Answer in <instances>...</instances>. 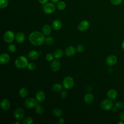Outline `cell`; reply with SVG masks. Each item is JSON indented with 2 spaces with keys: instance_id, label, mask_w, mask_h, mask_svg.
Returning <instances> with one entry per match:
<instances>
[{
  "instance_id": "17",
  "label": "cell",
  "mask_w": 124,
  "mask_h": 124,
  "mask_svg": "<svg viewBox=\"0 0 124 124\" xmlns=\"http://www.w3.org/2000/svg\"><path fill=\"white\" fill-rule=\"evenodd\" d=\"M43 33L46 36L49 35L51 33V29L50 26L48 24H45L42 27Z\"/></svg>"
},
{
  "instance_id": "22",
  "label": "cell",
  "mask_w": 124,
  "mask_h": 124,
  "mask_svg": "<svg viewBox=\"0 0 124 124\" xmlns=\"http://www.w3.org/2000/svg\"><path fill=\"white\" fill-rule=\"evenodd\" d=\"M63 51L61 49H58L54 52L53 55L56 59H60L63 55Z\"/></svg>"
},
{
  "instance_id": "4",
  "label": "cell",
  "mask_w": 124,
  "mask_h": 124,
  "mask_svg": "<svg viewBox=\"0 0 124 124\" xmlns=\"http://www.w3.org/2000/svg\"><path fill=\"white\" fill-rule=\"evenodd\" d=\"M74 85V80L71 77H66L63 80V86L66 89H71Z\"/></svg>"
},
{
  "instance_id": "25",
  "label": "cell",
  "mask_w": 124,
  "mask_h": 124,
  "mask_svg": "<svg viewBox=\"0 0 124 124\" xmlns=\"http://www.w3.org/2000/svg\"><path fill=\"white\" fill-rule=\"evenodd\" d=\"M52 90L55 92H60L62 90V86L59 83H55L52 86Z\"/></svg>"
},
{
  "instance_id": "16",
  "label": "cell",
  "mask_w": 124,
  "mask_h": 124,
  "mask_svg": "<svg viewBox=\"0 0 124 124\" xmlns=\"http://www.w3.org/2000/svg\"><path fill=\"white\" fill-rule=\"evenodd\" d=\"M117 96V91L113 89H110L107 93V96L110 99H115Z\"/></svg>"
},
{
  "instance_id": "3",
  "label": "cell",
  "mask_w": 124,
  "mask_h": 124,
  "mask_svg": "<svg viewBox=\"0 0 124 124\" xmlns=\"http://www.w3.org/2000/svg\"><path fill=\"white\" fill-rule=\"evenodd\" d=\"M56 10V6L51 2H47L43 6L44 12L46 14H51L54 13Z\"/></svg>"
},
{
  "instance_id": "18",
  "label": "cell",
  "mask_w": 124,
  "mask_h": 124,
  "mask_svg": "<svg viewBox=\"0 0 124 124\" xmlns=\"http://www.w3.org/2000/svg\"><path fill=\"white\" fill-rule=\"evenodd\" d=\"M16 40L18 43H22L25 40V35L22 32H18L16 35Z\"/></svg>"
},
{
  "instance_id": "13",
  "label": "cell",
  "mask_w": 124,
  "mask_h": 124,
  "mask_svg": "<svg viewBox=\"0 0 124 124\" xmlns=\"http://www.w3.org/2000/svg\"><path fill=\"white\" fill-rule=\"evenodd\" d=\"M60 67L61 63L59 61L54 60L51 63V68L53 71H58L60 69Z\"/></svg>"
},
{
  "instance_id": "8",
  "label": "cell",
  "mask_w": 124,
  "mask_h": 124,
  "mask_svg": "<svg viewBox=\"0 0 124 124\" xmlns=\"http://www.w3.org/2000/svg\"><path fill=\"white\" fill-rule=\"evenodd\" d=\"M24 105L26 108H31L36 106L37 102L33 98H28L26 99Z\"/></svg>"
},
{
  "instance_id": "38",
  "label": "cell",
  "mask_w": 124,
  "mask_h": 124,
  "mask_svg": "<svg viewBox=\"0 0 124 124\" xmlns=\"http://www.w3.org/2000/svg\"><path fill=\"white\" fill-rule=\"evenodd\" d=\"M120 118L121 121L124 122V111H123L121 112L120 114Z\"/></svg>"
},
{
  "instance_id": "34",
  "label": "cell",
  "mask_w": 124,
  "mask_h": 124,
  "mask_svg": "<svg viewBox=\"0 0 124 124\" xmlns=\"http://www.w3.org/2000/svg\"><path fill=\"white\" fill-rule=\"evenodd\" d=\"M53 54L51 53H48L47 54H46V59L47 61L50 62L53 59Z\"/></svg>"
},
{
  "instance_id": "40",
  "label": "cell",
  "mask_w": 124,
  "mask_h": 124,
  "mask_svg": "<svg viewBox=\"0 0 124 124\" xmlns=\"http://www.w3.org/2000/svg\"><path fill=\"white\" fill-rule=\"evenodd\" d=\"M38 1L40 3L42 4H45L47 3L48 0H38Z\"/></svg>"
},
{
  "instance_id": "31",
  "label": "cell",
  "mask_w": 124,
  "mask_h": 124,
  "mask_svg": "<svg viewBox=\"0 0 124 124\" xmlns=\"http://www.w3.org/2000/svg\"><path fill=\"white\" fill-rule=\"evenodd\" d=\"M8 50L11 52H14L16 50V47L13 44H10L8 46Z\"/></svg>"
},
{
  "instance_id": "20",
  "label": "cell",
  "mask_w": 124,
  "mask_h": 124,
  "mask_svg": "<svg viewBox=\"0 0 124 124\" xmlns=\"http://www.w3.org/2000/svg\"><path fill=\"white\" fill-rule=\"evenodd\" d=\"M62 25L61 21L59 19L54 20L52 23L53 29L55 30H59L61 29Z\"/></svg>"
},
{
  "instance_id": "32",
  "label": "cell",
  "mask_w": 124,
  "mask_h": 124,
  "mask_svg": "<svg viewBox=\"0 0 124 124\" xmlns=\"http://www.w3.org/2000/svg\"><path fill=\"white\" fill-rule=\"evenodd\" d=\"M115 106L118 109H122L124 107V104L122 102H118L116 103Z\"/></svg>"
},
{
  "instance_id": "19",
  "label": "cell",
  "mask_w": 124,
  "mask_h": 124,
  "mask_svg": "<svg viewBox=\"0 0 124 124\" xmlns=\"http://www.w3.org/2000/svg\"><path fill=\"white\" fill-rule=\"evenodd\" d=\"M39 56V53L36 50H31L28 54V57L31 60L37 59Z\"/></svg>"
},
{
  "instance_id": "44",
  "label": "cell",
  "mask_w": 124,
  "mask_h": 124,
  "mask_svg": "<svg viewBox=\"0 0 124 124\" xmlns=\"http://www.w3.org/2000/svg\"><path fill=\"white\" fill-rule=\"evenodd\" d=\"M118 124H124V122L121 121V122H118Z\"/></svg>"
},
{
  "instance_id": "5",
  "label": "cell",
  "mask_w": 124,
  "mask_h": 124,
  "mask_svg": "<svg viewBox=\"0 0 124 124\" xmlns=\"http://www.w3.org/2000/svg\"><path fill=\"white\" fill-rule=\"evenodd\" d=\"M101 106L103 109L105 110H109L112 109L113 107V103L111 99H106L102 101Z\"/></svg>"
},
{
  "instance_id": "24",
  "label": "cell",
  "mask_w": 124,
  "mask_h": 124,
  "mask_svg": "<svg viewBox=\"0 0 124 124\" xmlns=\"http://www.w3.org/2000/svg\"><path fill=\"white\" fill-rule=\"evenodd\" d=\"M52 113H53V114L57 117H59L61 116V115L62 114V110L61 109L58 108L54 109L53 110Z\"/></svg>"
},
{
  "instance_id": "36",
  "label": "cell",
  "mask_w": 124,
  "mask_h": 124,
  "mask_svg": "<svg viewBox=\"0 0 124 124\" xmlns=\"http://www.w3.org/2000/svg\"><path fill=\"white\" fill-rule=\"evenodd\" d=\"M28 68L30 70H33L35 68V64L33 62H30L28 64Z\"/></svg>"
},
{
  "instance_id": "42",
  "label": "cell",
  "mask_w": 124,
  "mask_h": 124,
  "mask_svg": "<svg viewBox=\"0 0 124 124\" xmlns=\"http://www.w3.org/2000/svg\"><path fill=\"white\" fill-rule=\"evenodd\" d=\"M51 0L52 2H53V3H58L60 1V0Z\"/></svg>"
},
{
  "instance_id": "14",
  "label": "cell",
  "mask_w": 124,
  "mask_h": 124,
  "mask_svg": "<svg viewBox=\"0 0 124 124\" xmlns=\"http://www.w3.org/2000/svg\"><path fill=\"white\" fill-rule=\"evenodd\" d=\"M36 99L38 102H41L44 101L46 97L45 93L42 91H39L36 93Z\"/></svg>"
},
{
  "instance_id": "21",
  "label": "cell",
  "mask_w": 124,
  "mask_h": 124,
  "mask_svg": "<svg viewBox=\"0 0 124 124\" xmlns=\"http://www.w3.org/2000/svg\"><path fill=\"white\" fill-rule=\"evenodd\" d=\"M94 99V96L93 94L91 93H87L84 98V101L86 103H92Z\"/></svg>"
},
{
  "instance_id": "37",
  "label": "cell",
  "mask_w": 124,
  "mask_h": 124,
  "mask_svg": "<svg viewBox=\"0 0 124 124\" xmlns=\"http://www.w3.org/2000/svg\"><path fill=\"white\" fill-rule=\"evenodd\" d=\"M61 95L62 98H66L68 95L67 92H66L65 91H63L62 93H61Z\"/></svg>"
},
{
  "instance_id": "2",
  "label": "cell",
  "mask_w": 124,
  "mask_h": 124,
  "mask_svg": "<svg viewBox=\"0 0 124 124\" xmlns=\"http://www.w3.org/2000/svg\"><path fill=\"white\" fill-rule=\"evenodd\" d=\"M15 65L18 68H24L28 66V60L27 58L24 56L18 57L15 60Z\"/></svg>"
},
{
  "instance_id": "46",
  "label": "cell",
  "mask_w": 124,
  "mask_h": 124,
  "mask_svg": "<svg viewBox=\"0 0 124 124\" xmlns=\"http://www.w3.org/2000/svg\"><path fill=\"white\" fill-rule=\"evenodd\" d=\"M123 1H124V0H123Z\"/></svg>"
},
{
  "instance_id": "15",
  "label": "cell",
  "mask_w": 124,
  "mask_h": 124,
  "mask_svg": "<svg viewBox=\"0 0 124 124\" xmlns=\"http://www.w3.org/2000/svg\"><path fill=\"white\" fill-rule=\"evenodd\" d=\"M10 60V57L7 53H2L0 56V62L1 64H4L7 63Z\"/></svg>"
},
{
  "instance_id": "43",
  "label": "cell",
  "mask_w": 124,
  "mask_h": 124,
  "mask_svg": "<svg viewBox=\"0 0 124 124\" xmlns=\"http://www.w3.org/2000/svg\"><path fill=\"white\" fill-rule=\"evenodd\" d=\"M122 48L123 49V50H124V41L122 42Z\"/></svg>"
},
{
  "instance_id": "11",
  "label": "cell",
  "mask_w": 124,
  "mask_h": 124,
  "mask_svg": "<svg viewBox=\"0 0 124 124\" xmlns=\"http://www.w3.org/2000/svg\"><path fill=\"white\" fill-rule=\"evenodd\" d=\"M11 106L10 102L7 99H3L1 101L0 107L3 110H7L9 109Z\"/></svg>"
},
{
  "instance_id": "6",
  "label": "cell",
  "mask_w": 124,
  "mask_h": 124,
  "mask_svg": "<svg viewBox=\"0 0 124 124\" xmlns=\"http://www.w3.org/2000/svg\"><path fill=\"white\" fill-rule=\"evenodd\" d=\"M15 34L11 31H8L5 32L3 35V39L7 43L12 42L15 39Z\"/></svg>"
},
{
  "instance_id": "12",
  "label": "cell",
  "mask_w": 124,
  "mask_h": 124,
  "mask_svg": "<svg viewBox=\"0 0 124 124\" xmlns=\"http://www.w3.org/2000/svg\"><path fill=\"white\" fill-rule=\"evenodd\" d=\"M76 49L73 46H69L66 48L64 53L67 56H72L74 55L76 52Z\"/></svg>"
},
{
  "instance_id": "28",
  "label": "cell",
  "mask_w": 124,
  "mask_h": 124,
  "mask_svg": "<svg viewBox=\"0 0 124 124\" xmlns=\"http://www.w3.org/2000/svg\"><path fill=\"white\" fill-rule=\"evenodd\" d=\"M33 120L32 118L30 117H27L23 119V123L24 124H32Z\"/></svg>"
},
{
  "instance_id": "10",
  "label": "cell",
  "mask_w": 124,
  "mask_h": 124,
  "mask_svg": "<svg viewBox=\"0 0 124 124\" xmlns=\"http://www.w3.org/2000/svg\"><path fill=\"white\" fill-rule=\"evenodd\" d=\"M117 61V57L113 55H111L107 57L106 60V63L109 66H112L116 63Z\"/></svg>"
},
{
  "instance_id": "45",
  "label": "cell",
  "mask_w": 124,
  "mask_h": 124,
  "mask_svg": "<svg viewBox=\"0 0 124 124\" xmlns=\"http://www.w3.org/2000/svg\"><path fill=\"white\" fill-rule=\"evenodd\" d=\"M14 124H20V123L19 122H15Z\"/></svg>"
},
{
  "instance_id": "23",
  "label": "cell",
  "mask_w": 124,
  "mask_h": 124,
  "mask_svg": "<svg viewBox=\"0 0 124 124\" xmlns=\"http://www.w3.org/2000/svg\"><path fill=\"white\" fill-rule=\"evenodd\" d=\"M19 94L20 97L24 98L28 94V90L26 88H22L19 91Z\"/></svg>"
},
{
  "instance_id": "7",
  "label": "cell",
  "mask_w": 124,
  "mask_h": 124,
  "mask_svg": "<svg viewBox=\"0 0 124 124\" xmlns=\"http://www.w3.org/2000/svg\"><path fill=\"white\" fill-rule=\"evenodd\" d=\"M25 115L24 110L22 108H16L15 111H14V115L15 119L17 120H22Z\"/></svg>"
},
{
  "instance_id": "27",
  "label": "cell",
  "mask_w": 124,
  "mask_h": 124,
  "mask_svg": "<svg viewBox=\"0 0 124 124\" xmlns=\"http://www.w3.org/2000/svg\"><path fill=\"white\" fill-rule=\"evenodd\" d=\"M35 110L36 112L39 114H42L44 113V108L40 105L37 104L36 106V108H35Z\"/></svg>"
},
{
  "instance_id": "1",
  "label": "cell",
  "mask_w": 124,
  "mask_h": 124,
  "mask_svg": "<svg viewBox=\"0 0 124 124\" xmlns=\"http://www.w3.org/2000/svg\"><path fill=\"white\" fill-rule=\"evenodd\" d=\"M44 35L43 33L38 31H33L29 35V41L33 45L40 46L45 42L46 38Z\"/></svg>"
},
{
  "instance_id": "39",
  "label": "cell",
  "mask_w": 124,
  "mask_h": 124,
  "mask_svg": "<svg viewBox=\"0 0 124 124\" xmlns=\"http://www.w3.org/2000/svg\"><path fill=\"white\" fill-rule=\"evenodd\" d=\"M58 122H59V123L60 124H64V122H65V120H64V119L63 118H61L59 119V121H58Z\"/></svg>"
},
{
  "instance_id": "30",
  "label": "cell",
  "mask_w": 124,
  "mask_h": 124,
  "mask_svg": "<svg viewBox=\"0 0 124 124\" xmlns=\"http://www.w3.org/2000/svg\"><path fill=\"white\" fill-rule=\"evenodd\" d=\"M45 43L47 45H51L54 43V39L51 37H48L46 38Z\"/></svg>"
},
{
  "instance_id": "41",
  "label": "cell",
  "mask_w": 124,
  "mask_h": 124,
  "mask_svg": "<svg viewBox=\"0 0 124 124\" xmlns=\"http://www.w3.org/2000/svg\"><path fill=\"white\" fill-rule=\"evenodd\" d=\"M112 110L113 112H117V110H118V108L115 106V107H113L112 108Z\"/></svg>"
},
{
  "instance_id": "9",
  "label": "cell",
  "mask_w": 124,
  "mask_h": 124,
  "mask_svg": "<svg viewBox=\"0 0 124 124\" xmlns=\"http://www.w3.org/2000/svg\"><path fill=\"white\" fill-rule=\"evenodd\" d=\"M90 24L87 20H83L79 22L78 25V28L79 31H83L87 30L89 27Z\"/></svg>"
},
{
  "instance_id": "33",
  "label": "cell",
  "mask_w": 124,
  "mask_h": 124,
  "mask_svg": "<svg viewBox=\"0 0 124 124\" xmlns=\"http://www.w3.org/2000/svg\"><path fill=\"white\" fill-rule=\"evenodd\" d=\"M85 49L84 46L82 44H80L78 45L77 47V51L78 52H81L84 51Z\"/></svg>"
},
{
  "instance_id": "26",
  "label": "cell",
  "mask_w": 124,
  "mask_h": 124,
  "mask_svg": "<svg viewBox=\"0 0 124 124\" xmlns=\"http://www.w3.org/2000/svg\"><path fill=\"white\" fill-rule=\"evenodd\" d=\"M66 7V3L64 1H59L57 5V8L59 10H63Z\"/></svg>"
},
{
  "instance_id": "29",
  "label": "cell",
  "mask_w": 124,
  "mask_h": 124,
  "mask_svg": "<svg viewBox=\"0 0 124 124\" xmlns=\"http://www.w3.org/2000/svg\"><path fill=\"white\" fill-rule=\"evenodd\" d=\"M8 4V0H0V8L4 9L6 8Z\"/></svg>"
},
{
  "instance_id": "35",
  "label": "cell",
  "mask_w": 124,
  "mask_h": 124,
  "mask_svg": "<svg viewBox=\"0 0 124 124\" xmlns=\"http://www.w3.org/2000/svg\"><path fill=\"white\" fill-rule=\"evenodd\" d=\"M111 3L114 5H118L122 3L123 0H110Z\"/></svg>"
}]
</instances>
